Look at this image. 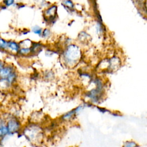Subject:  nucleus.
<instances>
[{
	"label": "nucleus",
	"instance_id": "f257e3e1",
	"mask_svg": "<svg viewBox=\"0 0 147 147\" xmlns=\"http://www.w3.org/2000/svg\"><path fill=\"white\" fill-rule=\"evenodd\" d=\"M6 119V125L9 134L19 133L21 129V124L19 119L15 117H9Z\"/></svg>",
	"mask_w": 147,
	"mask_h": 147
},
{
	"label": "nucleus",
	"instance_id": "f03ea898",
	"mask_svg": "<svg viewBox=\"0 0 147 147\" xmlns=\"http://www.w3.org/2000/svg\"><path fill=\"white\" fill-rule=\"evenodd\" d=\"M80 57L79 48L75 45H71L68 47L65 53V57L68 63H76Z\"/></svg>",
	"mask_w": 147,
	"mask_h": 147
},
{
	"label": "nucleus",
	"instance_id": "7ed1b4c3",
	"mask_svg": "<svg viewBox=\"0 0 147 147\" xmlns=\"http://www.w3.org/2000/svg\"><path fill=\"white\" fill-rule=\"evenodd\" d=\"M41 132L39 131V129L35 126H27L24 128L23 134L28 140L31 142H33L39 138V136Z\"/></svg>",
	"mask_w": 147,
	"mask_h": 147
},
{
	"label": "nucleus",
	"instance_id": "20e7f679",
	"mask_svg": "<svg viewBox=\"0 0 147 147\" xmlns=\"http://www.w3.org/2000/svg\"><path fill=\"white\" fill-rule=\"evenodd\" d=\"M9 134L8 129L6 125V119L0 117V141Z\"/></svg>",
	"mask_w": 147,
	"mask_h": 147
},
{
	"label": "nucleus",
	"instance_id": "39448f33",
	"mask_svg": "<svg viewBox=\"0 0 147 147\" xmlns=\"http://www.w3.org/2000/svg\"><path fill=\"white\" fill-rule=\"evenodd\" d=\"M13 71L11 67H3L0 70V79H6Z\"/></svg>",
	"mask_w": 147,
	"mask_h": 147
},
{
	"label": "nucleus",
	"instance_id": "423d86ee",
	"mask_svg": "<svg viewBox=\"0 0 147 147\" xmlns=\"http://www.w3.org/2000/svg\"><path fill=\"white\" fill-rule=\"evenodd\" d=\"M82 108L81 106H79L75 109H74V110H72L71 111L67 113L66 114H65L63 116V119L64 120H69L71 118H72L78 111H80V109Z\"/></svg>",
	"mask_w": 147,
	"mask_h": 147
},
{
	"label": "nucleus",
	"instance_id": "0eeeda50",
	"mask_svg": "<svg viewBox=\"0 0 147 147\" xmlns=\"http://www.w3.org/2000/svg\"><path fill=\"white\" fill-rule=\"evenodd\" d=\"M7 48L10 49L13 52H18L20 49V45L14 41H7Z\"/></svg>",
	"mask_w": 147,
	"mask_h": 147
},
{
	"label": "nucleus",
	"instance_id": "6e6552de",
	"mask_svg": "<svg viewBox=\"0 0 147 147\" xmlns=\"http://www.w3.org/2000/svg\"><path fill=\"white\" fill-rule=\"evenodd\" d=\"M56 6H53L50 7L49 9H48L46 11V16H47V17H49V19H51V20L55 18L54 16L56 13Z\"/></svg>",
	"mask_w": 147,
	"mask_h": 147
},
{
	"label": "nucleus",
	"instance_id": "1a4fd4ad",
	"mask_svg": "<svg viewBox=\"0 0 147 147\" xmlns=\"http://www.w3.org/2000/svg\"><path fill=\"white\" fill-rule=\"evenodd\" d=\"M138 144L134 142V141H127L124 142L123 147H138Z\"/></svg>",
	"mask_w": 147,
	"mask_h": 147
},
{
	"label": "nucleus",
	"instance_id": "9d476101",
	"mask_svg": "<svg viewBox=\"0 0 147 147\" xmlns=\"http://www.w3.org/2000/svg\"><path fill=\"white\" fill-rule=\"evenodd\" d=\"M7 48V41L0 37V49H5Z\"/></svg>",
	"mask_w": 147,
	"mask_h": 147
},
{
	"label": "nucleus",
	"instance_id": "9b49d317",
	"mask_svg": "<svg viewBox=\"0 0 147 147\" xmlns=\"http://www.w3.org/2000/svg\"><path fill=\"white\" fill-rule=\"evenodd\" d=\"M63 3L64 4V6H65V7L67 6V7L69 8V9H71L73 8L74 5L71 1H70L69 0H65V1H64V2H63Z\"/></svg>",
	"mask_w": 147,
	"mask_h": 147
},
{
	"label": "nucleus",
	"instance_id": "f8f14e48",
	"mask_svg": "<svg viewBox=\"0 0 147 147\" xmlns=\"http://www.w3.org/2000/svg\"><path fill=\"white\" fill-rule=\"evenodd\" d=\"M33 31L34 32V33L37 34H39V35H40V34H41V32H42L41 29H40V28H39L38 27H37V26L34 27V28H33Z\"/></svg>",
	"mask_w": 147,
	"mask_h": 147
},
{
	"label": "nucleus",
	"instance_id": "ddd939ff",
	"mask_svg": "<svg viewBox=\"0 0 147 147\" xmlns=\"http://www.w3.org/2000/svg\"><path fill=\"white\" fill-rule=\"evenodd\" d=\"M14 0H3V3L6 6H10L14 3Z\"/></svg>",
	"mask_w": 147,
	"mask_h": 147
},
{
	"label": "nucleus",
	"instance_id": "4468645a",
	"mask_svg": "<svg viewBox=\"0 0 147 147\" xmlns=\"http://www.w3.org/2000/svg\"><path fill=\"white\" fill-rule=\"evenodd\" d=\"M43 36L45 37H48L49 34H50V32L49 31L48 29H45L44 31L43 32Z\"/></svg>",
	"mask_w": 147,
	"mask_h": 147
},
{
	"label": "nucleus",
	"instance_id": "2eb2a0df",
	"mask_svg": "<svg viewBox=\"0 0 147 147\" xmlns=\"http://www.w3.org/2000/svg\"><path fill=\"white\" fill-rule=\"evenodd\" d=\"M3 67V64L1 61H0V70L1 69V68Z\"/></svg>",
	"mask_w": 147,
	"mask_h": 147
}]
</instances>
